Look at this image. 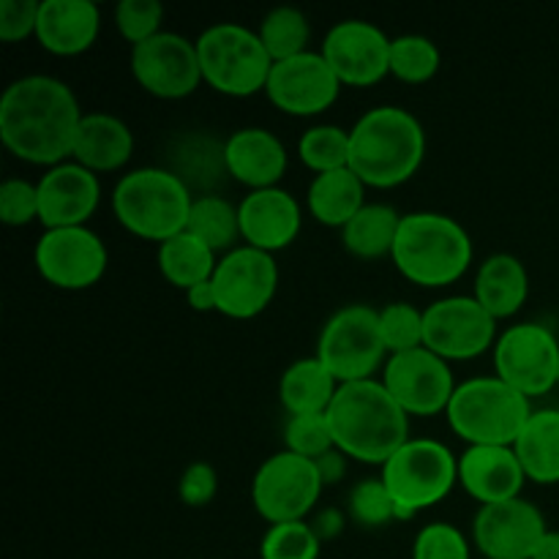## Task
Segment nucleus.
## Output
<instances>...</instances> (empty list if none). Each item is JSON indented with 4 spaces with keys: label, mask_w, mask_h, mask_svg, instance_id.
Masks as SVG:
<instances>
[{
    "label": "nucleus",
    "mask_w": 559,
    "mask_h": 559,
    "mask_svg": "<svg viewBox=\"0 0 559 559\" xmlns=\"http://www.w3.org/2000/svg\"><path fill=\"white\" fill-rule=\"evenodd\" d=\"M82 118L85 112L63 80L27 74L0 98V140L22 162L49 169L71 158Z\"/></svg>",
    "instance_id": "nucleus-1"
},
{
    "label": "nucleus",
    "mask_w": 559,
    "mask_h": 559,
    "mask_svg": "<svg viewBox=\"0 0 559 559\" xmlns=\"http://www.w3.org/2000/svg\"><path fill=\"white\" fill-rule=\"evenodd\" d=\"M333 442L360 464H382L409 440V415L388 393L382 380L338 385L328 409Z\"/></svg>",
    "instance_id": "nucleus-2"
},
{
    "label": "nucleus",
    "mask_w": 559,
    "mask_h": 559,
    "mask_svg": "<svg viewBox=\"0 0 559 559\" xmlns=\"http://www.w3.org/2000/svg\"><path fill=\"white\" fill-rule=\"evenodd\" d=\"M426 158V131L409 109H369L349 129V169L369 189H396L415 178Z\"/></svg>",
    "instance_id": "nucleus-3"
},
{
    "label": "nucleus",
    "mask_w": 559,
    "mask_h": 559,
    "mask_svg": "<svg viewBox=\"0 0 559 559\" xmlns=\"http://www.w3.org/2000/svg\"><path fill=\"white\" fill-rule=\"evenodd\" d=\"M393 265L418 287H448L467 273L473 262V240L456 218L435 211L402 216Z\"/></svg>",
    "instance_id": "nucleus-4"
},
{
    "label": "nucleus",
    "mask_w": 559,
    "mask_h": 559,
    "mask_svg": "<svg viewBox=\"0 0 559 559\" xmlns=\"http://www.w3.org/2000/svg\"><path fill=\"white\" fill-rule=\"evenodd\" d=\"M189 183L164 167H140L126 173L112 189L115 218L126 233L142 240L175 238L186 229L191 213Z\"/></svg>",
    "instance_id": "nucleus-5"
},
{
    "label": "nucleus",
    "mask_w": 559,
    "mask_h": 559,
    "mask_svg": "<svg viewBox=\"0 0 559 559\" xmlns=\"http://www.w3.org/2000/svg\"><path fill=\"white\" fill-rule=\"evenodd\" d=\"M533 413L530 399L495 374L459 382L445 418L467 445H513Z\"/></svg>",
    "instance_id": "nucleus-6"
},
{
    "label": "nucleus",
    "mask_w": 559,
    "mask_h": 559,
    "mask_svg": "<svg viewBox=\"0 0 559 559\" xmlns=\"http://www.w3.org/2000/svg\"><path fill=\"white\" fill-rule=\"evenodd\" d=\"M202 80L213 91L233 98H249L265 91L273 58L260 33L240 22H216L197 38Z\"/></svg>",
    "instance_id": "nucleus-7"
},
{
    "label": "nucleus",
    "mask_w": 559,
    "mask_h": 559,
    "mask_svg": "<svg viewBox=\"0 0 559 559\" xmlns=\"http://www.w3.org/2000/svg\"><path fill=\"white\" fill-rule=\"evenodd\" d=\"M382 484L393 502L418 516L426 508L445 500L459 484V459L448 445L424 437H409L385 464Z\"/></svg>",
    "instance_id": "nucleus-8"
},
{
    "label": "nucleus",
    "mask_w": 559,
    "mask_h": 559,
    "mask_svg": "<svg viewBox=\"0 0 559 559\" xmlns=\"http://www.w3.org/2000/svg\"><path fill=\"white\" fill-rule=\"evenodd\" d=\"M317 358L342 385L344 382L374 380V371L391 358L385 342H382L380 309H371L366 304H349L333 311L317 338Z\"/></svg>",
    "instance_id": "nucleus-9"
},
{
    "label": "nucleus",
    "mask_w": 559,
    "mask_h": 559,
    "mask_svg": "<svg viewBox=\"0 0 559 559\" xmlns=\"http://www.w3.org/2000/svg\"><path fill=\"white\" fill-rule=\"evenodd\" d=\"M322 489L325 484L311 459L278 451L267 456L254 473L251 502L267 524L306 522V516L320 502Z\"/></svg>",
    "instance_id": "nucleus-10"
},
{
    "label": "nucleus",
    "mask_w": 559,
    "mask_h": 559,
    "mask_svg": "<svg viewBox=\"0 0 559 559\" xmlns=\"http://www.w3.org/2000/svg\"><path fill=\"white\" fill-rule=\"evenodd\" d=\"M495 371L527 399L544 396L559 380L557 336L538 322L506 328L495 344Z\"/></svg>",
    "instance_id": "nucleus-11"
},
{
    "label": "nucleus",
    "mask_w": 559,
    "mask_h": 559,
    "mask_svg": "<svg viewBox=\"0 0 559 559\" xmlns=\"http://www.w3.org/2000/svg\"><path fill=\"white\" fill-rule=\"evenodd\" d=\"M497 338V320L473 295H451L424 309V347L448 364L480 358Z\"/></svg>",
    "instance_id": "nucleus-12"
},
{
    "label": "nucleus",
    "mask_w": 559,
    "mask_h": 559,
    "mask_svg": "<svg viewBox=\"0 0 559 559\" xmlns=\"http://www.w3.org/2000/svg\"><path fill=\"white\" fill-rule=\"evenodd\" d=\"M216 311L229 320H254L271 306L278 287L276 257L240 243L218 260L211 278Z\"/></svg>",
    "instance_id": "nucleus-13"
},
{
    "label": "nucleus",
    "mask_w": 559,
    "mask_h": 559,
    "mask_svg": "<svg viewBox=\"0 0 559 559\" xmlns=\"http://www.w3.org/2000/svg\"><path fill=\"white\" fill-rule=\"evenodd\" d=\"M33 262L38 276L55 289L80 293L102 282L109 265V251L87 227L44 229L33 249Z\"/></svg>",
    "instance_id": "nucleus-14"
},
{
    "label": "nucleus",
    "mask_w": 559,
    "mask_h": 559,
    "mask_svg": "<svg viewBox=\"0 0 559 559\" xmlns=\"http://www.w3.org/2000/svg\"><path fill=\"white\" fill-rule=\"evenodd\" d=\"M131 74L142 91L164 102L191 96L205 82L197 41L169 31L131 47Z\"/></svg>",
    "instance_id": "nucleus-15"
},
{
    "label": "nucleus",
    "mask_w": 559,
    "mask_h": 559,
    "mask_svg": "<svg viewBox=\"0 0 559 559\" xmlns=\"http://www.w3.org/2000/svg\"><path fill=\"white\" fill-rule=\"evenodd\" d=\"M382 385L409 418L445 413L456 391L451 364L426 347L391 355L382 366Z\"/></svg>",
    "instance_id": "nucleus-16"
},
{
    "label": "nucleus",
    "mask_w": 559,
    "mask_h": 559,
    "mask_svg": "<svg viewBox=\"0 0 559 559\" xmlns=\"http://www.w3.org/2000/svg\"><path fill=\"white\" fill-rule=\"evenodd\" d=\"M342 93V80L320 49H309L295 58L273 63L267 76L265 96L282 112L295 118H311L336 104Z\"/></svg>",
    "instance_id": "nucleus-17"
},
{
    "label": "nucleus",
    "mask_w": 559,
    "mask_h": 559,
    "mask_svg": "<svg viewBox=\"0 0 559 559\" xmlns=\"http://www.w3.org/2000/svg\"><path fill=\"white\" fill-rule=\"evenodd\" d=\"M391 41L374 22L342 20L328 31L320 52L342 85L371 87L391 74Z\"/></svg>",
    "instance_id": "nucleus-18"
},
{
    "label": "nucleus",
    "mask_w": 559,
    "mask_h": 559,
    "mask_svg": "<svg viewBox=\"0 0 559 559\" xmlns=\"http://www.w3.org/2000/svg\"><path fill=\"white\" fill-rule=\"evenodd\" d=\"M546 533V516L524 497L480 506L473 522V540L484 559H533Z\"/></svg>",
    "instance_id": "nucleus-19"
},
{
    "label": "nucleus",
    "mask_w": 559,
    "mask_h": 559,
    "mask_svg": "<svg viewBox=\"0 0 559 559\" xmlns=\"http://www.w3.org/2000/svg\"><path fill=\"white\" fill-rule=\"evenodd\" d=\"M38 222L44 229L87 227V218L102 202L98 175L74 158L55 164L38 180Z\"/></svg>",
    "instance_id": "nucleus-20"
},
{
    "label": "nucleus",
    "mask_w": 559,
    "mask_h": 559,
    "mask_svg": "<svg viewBox=\"0 0 559 559\" xmlns=\"http://www.w3.org/2000/svg\"><path fill=\"white\" fill-rule=\"evenodd\" d=\"M240 238L251 249L276 251L293 246V240L304 227V207L282 186L273 189H257L240 200Z\"/></svg>",
    "instance_id": "nucleus-21"
},
{
    "label": "nucleus",
    "mask_w": 559,
    "mask_h": 559,
    "mask_svg": "<svg viewBox=\"0 0 559 559\" xmlns=\"http://www.w3.org/2000/svg\"><path fill=\"white\" fill-rule=\"evenodd\" d=\"M522 462L513 445H469L459 456V484L480 506H495L522 497Z\"/></svg>",
    "instance_id": "nucleus-22"
},
{
    "label": "nucleus",
    "mask_w": 559,
    "mask_h": 559,
    "mask_svg": "<svg viewBox=\"0 0 559 559\" xmlns=\"http://www.w3.org/2000/svg\"><path fill=\"white\" fill-rule=\"evenodd\" d=\"M222 164L249 191L273 189L287 173V147L273 131L246 126L229 134L222 147Z\"/></svg>",
    "instance_id": "nucleus-23"
},
{
    "label": "nucleus",
    "mask_w": 559,
    "mask_h": 559,
    "mask_svg": "<svg viewBox=\"0 0 559 559\" xmlns=\"http://www.w3.org/2000/svg\"><path fill=\"white\" fill-rule=\"evenodd\" d=\"M102 9L93 0H41L36 41L58 58H74L96 44Z\"/></svg>",
    "instance_id": "nucleus-24"
},
{
    "label": "nucleus",
    "mask_w": 559,
    "mask_h": 559,
    "mask_svg": "<svg viewBox=\"0 0 559 559\" xmlns=\"http://www.w3.org/2000/svg\"><path fill=\"white\" fill-rule=\"evenodd\" d=\"M131 153H134V134L123 118L109 112H85L71 153L76 164L96 175L118 173L131 162Z\"/></svg>",
    "instance_id": "nucleus-25"
},
{
    "label": "nucleus",
    "mask_w": 559,
    "mask_h": 559,
    "mask_svg": "<svg viewBox=\"0 0 559 559\" xmlns=\"http://www.w3.org/2000/svg\"><path fill=\"white\" fill-rule=\"evenodd\" d=\"M473 298L495 317L497 322L519 314L530 298V273L519 257L508 251L486 257L475 276Z\"/></svg>",
    "instance_id": "nucleus-26"
},
{
    "label": "nucleus",
    "mask_w": 559,
    "mask_h": 559,
    "mask_svg": "<svg viewBox=\"0 0 559 559\" xmlns=\"http://www.w3.org/2000/svg\"><path fill=\"white\" fill-rule=\"evenodd\" d=\"M366 189L369 186L349 167L314 175L306 191V207L322 227L344 229L366 205Z\"/></svg>",
    "instance_id": "nucleus-27"
},
{
    "label": "nucleus",
    "mask_w": 559,
    "mask_h": 559,
    "mask_svg": "<svg viewBox=\"0 0 559 559\" xmlns=\"http://www.w3.org/2000/svg\"><path fill=\"white\" fill-rule=\"evenodd\" d=\"M342 382L328 371L317 355L289 366L278 382V399L289 415H325Z\"/></svg>",
    "instance_id": "nucleus-28"
},
{
    "label": "nucleus",
    "mask_w": 559,
    "mask_h": 559,
    "mask_svg": "<svg viewBox=\"0 0 559 559\" xmlns=\"http://www.w3.org/2000/svg\"><path fill=\"white\" fill-rule=\"evenodd\" d=\"M513 451L527 480L540 486L559 484V409H535L513 442Z\"/></svg>",
    "instance_id": "nucleus-29"
},
{
    "label": "nucleus",
    "mask_w": 559,
    "mask_h": 559,
    "mask_svg": "<svg viewBox=\"0 0 559 559\" xmlns=\"http://www.w3.org/2000/svg\"><path fill=\"white\" fill-rule=\"evenodd\" d=\"M402 213L385 202H366L358 216L342 229V243L358 260H382L393 254Z\"/></svg>",
    "instance_id": "nucleus-30"
},
{
    "label": "nucleus",
    "mask_w": 559,
    "mask_h": 559,
    "mask_svg": "<svg viewBox=\"0 0 559 559\" xmlns=\"http://www.w3.org/2000/svg\"><path fill=\"white\" fill-rule=\"evenodd\" d=\"M222 257L194 238L191 233H180L175 238L158 243V271L173 287L189 293L197 284L211 282Z\"/></svg>",
    "instance_id": "nucleus-31"
},
{
    "label": "nucleus",
    "mask_w": 559,
    "mask_h": 559,
    "mask_svg": "<svg viewBox=\"0 0 559 559\" xmlns=\"http://www.w3.org/2000/svg\"><path fill=\"white\" fill-rule=\"evenodd\" d=\"M186 233L200 238L202 243L211 246L218 257L229 254L240 246V211L229 200L218 194L194 197L189 213Z\"/></svg>",
    "instance_id": "nucleus-32"
},
{
    "label": "nucleus",
    "mask_w": 559,
    "mask_h": 559,
    "mask_svg": "<svg viewBox=\"0 0 559 559\" xmlns=\"http://www.w3.org/2000/svg\"><path fill=\"white\" fill-rule=\"evenodd\" d=\"M257 33H260L262 44L271 52L273 63L309 52V16L300 9H295V5H276V9L267 11Z\"/></svg>",
    "instance_id": "nucleus-33"
},
{
    "label": "nucleus",
    "mask_w": 559,
    "mask_h": 559,
    "mask_svg": "<svg viewBox=\"0 0 559 559\" xmlns=\"http://www.w3.org/2000/svg\"><path fill=\"white\" fill-rule=\"evenodd\" d=\"M442 55L429 36L404 33L391 41V74L407 85H424L440 71Z\"/></svg>",
    "instance_id": "nucleus-34"
},
{
    "label": "nucleus",
    "mask_w": 559,
    "mask_h": 559,
    "mask_svg": "<svg viewBox=\"0 0 559 559\" xmlns=\"http://www.w3.org/2000/svg\"><path fill=\"white\" fill-rule=\"evenodd\" d=\"M298 158L314 175L349 167V131L342 126H311L298 140Z\"/></svg>",
    "instance_id": "nucleus-35"
},
{
    "label": "nucleus",
    "mask_w": 559,
    "mask_h": 559,
    "mask_svg": "<svg viewBox=\"0 0 559 559\" xmlns=\"http://www.w3.org/2000/svg\"><path fill=\"white\" fill-rule=\"evenodd\" d=\"M349 519L364 530H380L396 522V502L382 478H364L349 489Z\"/></svg>",
    "instance_id": "nucleus-36"
},
{
    "label": "nucleus",
    "mask_w": 559,
    "mask_h": 559,
    "mask_svg": "<svg viewBox=\"0 0 559 559\" xmlns=\"http://www.w3.org/2000/svg\"><path fill=\"white\" fill-rule=\"evenodd\" d=\"M322 540L309 522L271 524L262 535V559H320Z\"/></svg>",
    "instance_id": "nucleus-37"
},
{
    "label": "nucleus",
    "mask_w": 559,
    "mask_h": 559,
    "mask_svg": "<svg viewBox=\"0 0 559 559\" xmlns=\"http://www.w3.org/2000/svg\"><path fill=\"white\" fill-rule=\"evenodd\" d=\"M380 331L388 355L424 347V311L407 300H396L380 309Z\"/></svg>",
    "instance_id": "nucleus-38"
},
{
    "label": "nucleus",
    "mask_w": 559,
    "mask_h": 559,
    "mask_svg": "<svg viewBox=\"0 0 559 559\" xmlns=\"http://www.w3.org/2000/svg\"><path fill=\"white\" fill-rule=\"evenodd\" d=\"M284 451L298 453V456L311 459L317 462L320 456H325L328 451L336 448L333 442L331 424H328L325 415H289V420L284 424Z\"/></svg>",
    "instance_id": "nucleus-39"
},
{
    "label": "nucleus",
    "mask_w": 559,
    "mask_h": 559,
    "mask_svg": "<svg viewBox=\"0 0 559 559\" xmlns=\"http://www.w3.org/2000/svg\"><path fill=\"white\" fill-rule=\"evenodd\" d=\"M164 22V5L158 0H120L115 5V25H118L120 36L136 47V44L147 41V38L162 33Z\"/></svg>",
    "instance_id": "nucleus-40"
},
{
    "label": "nucleus",
    "mask_w": 559,
    "mask_h": 559,
    "mask_svg": "<svg viewBox=\"0 0 559 559\" xmlns=\"http://www.w3.org/2000/svg\"><path fill=\"white\" fill-rule=\"evenodd\" d=\"M413 559H473L469 544L459 527L448 522H431L415 535Z\"/></svg>",
    "instance_id": "nucleus-41"
},
{
    "label": "nucleus",
    "mask_w": 559,
    "mask_h": 559,
    "mask_svg": "<svg viewBox=\"0 0 559 559\" xmlns=\"http://www.w3.org/2000/svg\"><path fill=\"white\" fill-rule=\"evenodd\" d=\"M0 218L5 227L38 222V186L25 178H9L0 186Z\"/></svg>",
    "instance_id": "nucleus-42"
},
{
    "label": "nucleus",
    "mask_w": 559,
    "mask_h": 559,
    "mask_svg": "<svg viewBox=\"0 0 559 559\" xmlns=\"http://www.w3.org/2000/svg\"><path fill=\"white\" fill-rule=\"evenodd\" d=\"M41 0H0V38L5 44L36 36Z\"/></svg>",
    "instance_id": "nucleus-43"
},
{
    "label": "nucleus",
    "mask_w": 559,
    "mask_h": 559,
    "mask_svg": "<svg viewBox=\"0 0 559 559\" xmlns=\"http://www.w3.org/2000/svg\"><path fill=\"white\" fill-rule=\"evenodd\" d=\"M178 495L183 506L189 508H205L216 500L218 495V473L213 464L194 462L183 469L178 484Z\"/></svg>",
    "instance_id": "nucleus-44"
},
{
    "label": "nucleus",
    "mask_w": 559,
    "mask_h": 559,
    "mask_svg": "<svg viewBox=\"0 0 559 559\" xmlns=\"http://www.w3.org/2000/svg\"><path fill=\"white\" fill-rule=\"evenodd\" d=\"M347 453H342L338 448H333V451H328L325 456L317 459V473H320L322 484L325 486H336L338 480H344V475H347Z\"/></svg>",
    "instance_id": "nucleus-45"
},
{
    "label": "nucleus",
    "mask_w": 559,
    "mask_h": 559,
    "mask_svg": "<svg viewBox=\"0 0 559 559\" xmlns=\"http://www.w3.org/2000/svg\"><path fill=\"white\" fill-rule=\"evenodd\" d=\"M309 524H311V530L317 533V538L325 544V540L338 538V535L344 533V527H347V519H344V513L336 511V508H328V511L317 513Z\"/></svg>",
    "instance_id": "nucleus-46"
},
{
    "label": "nucleus",
    "mask_w": 559,
    "mask_h": 559,
    "mask_svg": "<svg viewBox=\"0 0 559 559\" xmlns=\"http://www.w3.org/2000/svg\"><path fill=\"white\" fill-rule=\"evenodd\" d=\"M186 300H189L191 309L200 311V314H205V311H216V293H213L211 282L191 287L189 293H186Z\"/></svg>",
    "instance_id": "nucleus-47"
},
{
    "label": "nucleus",
    "mask_w": 559,
    "mask_h": 559,
    "mask_svg": "<svg viewBox=\"0 0 559 559\" xmlns=\"http://www.w3.org/2000/svg\"><path fill=\"white\" fill-rule=\"evenodd\" d=\"M533 559H559V530H549Z\"/></svg>",
    "instance_id": "nucleus-48"
},
{
    "label": "nucleus",
    "mask_w": 559,
    "mask_h": 559,
    "mask_svg": "<svg viewBox=\"0 0 559 559\" xmlns=\"http://www.w3.org/2000/svg\"><path fill=\"white\" fill-rule=\"evenodd\" d=\"M557 388H559V380H557Z\"/></svg>",
    "instance_id": "nucleus-49"
}]
</instances>
